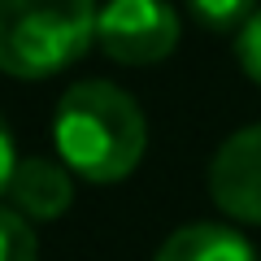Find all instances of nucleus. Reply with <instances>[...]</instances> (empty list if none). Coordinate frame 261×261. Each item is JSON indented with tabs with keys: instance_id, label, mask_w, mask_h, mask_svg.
<instances>
[{
	"instance_id": "f257e3e1",
	"label": "nucleus",
	"mask_w": 261,
	"mask_h": 261,
	"mask_svg": "<svg viewBox=\"0 0 261 261\" xmlns=\"http://www.w3.org/2000/svg\"><path fill=\"white\" fill-rule=\"evenodd\" d=\"M57 161L87 183H122L135 174L148 148L140 105L109 79H83L57 100L53 113Z\"/></svg>"
},
{
	"instance_id": "f03ea898",
	"label": "nucleus",
	"mask_w": 261,
	"mask_h": 261,
	"mask_svg": "<svg viewBox=\"0 0 261 261\" xmlns=\"http://www.w3.org/2000/svg\"><path fill=\"white\" fill-rule=\"evenodd\" d=\"M96 0H0V74L53 79L96 44Z\"/></svg>"
},
{
	"instance_id": "7ed1b4c3",
	"label": "nucleus",
	"mask_w": 261,
	"mask_h": 261,
	"mask_svg": "<svg viewBox=\"0 0 261 261\" xmlns=\"http://www.w3.org/2000/svg\"><path fill=\"white\" fill-rule=\"evenodd\" d=\"M178 13L166 0H105L96 44L118 65H157L178 48Z\"/></svg>"
},
{
	"instance_id": "20e7f679",
	"label": "nucleus",
	"mask_w": 261,
	"mask_h": 261,
	"mask_svg": "<svg viewBox=\"0 0 261 261\" xmlns=\"http://www.w3.org/2000/svg\"><path fill=\"white\" fill-rule=\"evenodd\" d=\"M209 196L235 222L261 226V126H244L209 161Z\"/></svg>"
},
{
	"instance_id": "39448f33",
	"label": "nucleus",
	"mask_w": 261,
	"mask_h": 261,
	"mask_svg": "<svg viewBox=\"0 0 261 261\" xmlns=\"http://www.w3.org/2000/svg\"><path fill=\"white\" fill-rule=\"evenodd\" d=\"M74 170L65 161H53V157H27L13 174V187H9V200L18 214H27L31 222H53L61 218L65 209L74 205Z\"/></svg>"
},
{
	"instance_id": "423d86ee",
	"label": "nucleus",
	"mask_w": 261,
	"mask_h": 261,
	"mask_svg": "<svg viewBox=\"0 0 261 261\" xmlns=\"http://www.w3.org/2000/svg\"><path fill=\"white\" fill-rule=\"evenodd\" d=\"M152 261H261V257L248 244V235H240L235 226L192 222V226H178L174 235H166V244L157 248Z\"/></svg>"
},
{
	"instance_id": "0eeeda50",
	"label": "nucleus",
	"mask_w": 261,
	"mask_h": 261,
	"mask_svg": "<svg viewBox=\"0 0 261 261\" xmlns=\"http://www.w3.org/2000/svg\"><path fill=\"white\" fill-rule=\"evenodd\" d=\"M196 27L214 31V35H240L244 22L261 9L257 0H187Z\"/></svg>"
},
{
	"instance_id": "6e6552de",
	"label": "nucleus",
	"mask_w": 261,
	"mask_h": 261,
	"mask_svg": "<svg viewBox=\"0 0 261 261\" xmlns=\"http://www.w3.org/2000/svg\"><path fill=\"white\" fill-rule=\"evenodd\" d=\"M0 261H39L35 226L13 205H0Z\"/></svg>"
},
{
	"instance_id": "1a4fd4ad",
	"label": "nucleus",
	"mask_w": 261,
	"mask_h": 261,
	"mask_svg": "<svg viewBox=\"0 0 261 261\" xmlns=\"http://www.w3.org/2000/svg\"><path fill=\"white\" fill-rule=\"evenodd\" d=\"M235 61H240V70L261 87V9L252 13V18L244 22V31L235 35Z\"/></svg>"
},
{
	"instance_id": "9d476101",
	"label": "nucleus",
	"mask_w": 261,
	"mask_h": 261,
	"mask_svg": "<svg viewBox=\"0 0 261 261\" xmlns=\"http://www.w3.org/2000/svg\"><path fill=\"white\" fill-rule=\"evenodd\" d=\"M18 148H13V135H9V122L0 118V196H9L13 174H18Z\"/></svg>"
}]
</instances>
